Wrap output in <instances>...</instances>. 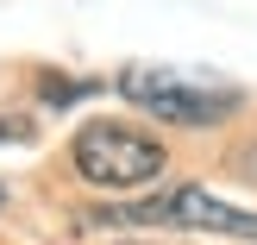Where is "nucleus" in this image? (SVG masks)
I'll list each match as a JSON object with an SVG mask.
<instances>
[{
    "label": "nucleus",
    "instance_id": "obj_1",
    "mask_svg": "<svg viewBox=\"0 0 257 245\" xmlns=\"http://www.w3.org/2000/svg\"><path fill=\"white\" fill-rule=\"evenodd\" d=\"M69 164H75V176H82L88 189H100V195H132V189H151L163 176L170 151H163L151 132L125 126V120H88L82 132L69 138Z\"/></svg>",
    "mask_w": 257,
    "mask_h": 245
},
{
    "label": "nucleus",
    "instance_id": "obj_2",
    "mask_svg": "<svg viewBox=\"0 0 257 245\" xmlns=\"http://www.w3.org/2000/svg\"><path fill=\"white\" fill-rule=\"evenodd\" d=\"M119 88L132 107H145L151 120L163 126H188V132H201V126H220L238 113V88H213V82H188V75L176 69H151V63H132V69H119Z\"/></svg>",
    "mask_w": 257,
    "mask_h": 245
},
{
    "label": "nucleus",
    "instance_id": "obj_3",
    "mask_svg": "<svg viewBox=\"0 0 257 245\" xmlns=\"http://www.w3.org/2000/svg\"><path fill=\"white\" fill-rule=\"evenodd\" d=\"M88 220H94V226H182V233H220V239H251L257 245V214L220 201L213 189H201V183H182V189L151 195V201H125V208L88 214Z\"/></svg>",
    "mask_w": 257,
    "mask_h": 245
},
{
    "label": "nucleus",
    "instance_id": "obj_4",
    "mask_svg": "<svg viewBox=\"0 0 257 245\" xmlns=\"http://www.w3.org/2000/svg\"><path fill=\"white\" fill-rule=\"evenodd\" d=\"M100 82H75V75H44V101H57V107H69V101H88Z\"/></svg>",
    "mask_w": 257,
    "mask_h": 245
},
{
    "label": "nucleus",
    "instance_id": "obj_5",
    "mask_svg": "<svg viewBox=\"0 0 257 245\" xmlns=\"http://www.w3.org/2000/svg\"><path fill=\"white\" fill-rule=\"evenodd\" d=\"M25 138H32V126L13 120V113H0V145H25Z\"/></svg>",
    "mask_w": 257,
    "mask_h": 245
},
{
    "label": "nucleus",
    "instance_id": "obj_6",
    "mask_svg": "<svg viewBox=\"0 0 257 245\" xmlns=\"http://www.w3.org/2000/svg\"><path fill=\"white\" fill-rule=\"evenodd\" d=\"M0 208H7V189H0Z\"/></svg>",
    "mask_w": 257,
    "mask_h": 245
}]
</instances>
